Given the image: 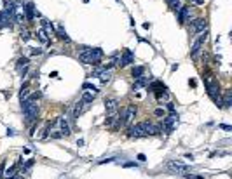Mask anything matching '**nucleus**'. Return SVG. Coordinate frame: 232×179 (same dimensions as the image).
<instances>
[{
  "label": "nucleus",
  "instance_id": "nucleus-33",
  "mask_svg": "<svg viewBox=\"0 0 232 179\" xmlns=\"http://www.w3.org/2000/svg\"><path fill=\"white\" fill-rule=\"evenodd\" d=\"M32 165H33V160H28V162H26V163H24V169H30V167H32Z\"/></svg>",
  "mask_w": 232,
  "mask_h": 179
},
{
  "label": "nucleus",
  "instance_id": "nucleus-20",
  "mask_svg": "<svg viewBox=\"0 0 232 179\" xmlns=\"http://www.w3.org/2000/svg\"><path fill=\"white\" fill-rule=\"evenodd\" d=\"M28 96H30V91H28V83H24V85L21 87V103L28 99Z\"/></svg>",
  "mask_w": 232,
  "mask_h": 179
},
{
  "label": "nucleus",
  "instance_id": "nucleus-1",
  "mask_svg": "<svg viewBox=\"0 0 232 179\" xmlns=\"http://www.w3.org/2000/svg\"><path fill=\"white\" fill-rule=\"evenodd\" d=\"M21 110H23V115H24V123H32L37 120V115H39V104L37 101L26 99L21 103Z\"/></svg>",
  "mask_w": 232,
  "mask_h": 179
},
{
  "label": "nucleus",
  "instance_id": "nucleus-16",
  "mask_svg": "<svg viewBox=\"0 0 232 179\" xmlns=\"http://www.w3.org/2000/svg\"><path fill=\"white\" fill-rule=\"evenodd\" d=\"M35 35H37V39H39L40 42H42V44H49V42H51V39L47 37V31H45L44 28L37 30V33H35Z\"/></svg>",
  "mask_w": 232,
  "mask_h": 179
},
{
  "label": "nucleus",
  "instance_id": "nucleus-39",
  "mask_svg": "<svg viewBox=\"0 0 232 179\" xmlns=\"http://www.w3.org/2000/svg\"><path fill=\"white\" fill-rule=\"evenodd\" d=\"M12 179H23V174H18L16 178H12Z\"/></svg>",
  "mask_w": 232,
  "mask_h": 179
},
{
  "label": "nucleus",
  "instance_id": "nucleus-25",
  "mask_svg": "<svg viewBox=\"0 0 232 179\" xmlns=\"http://www.w3.org/2000/svg\"><path fill=\"white\" fill-rule=\"evenodd\" d=\"M82 89H89V92H93V94H98V89L93 85V83H89V82H86L84 85H82Z\"/></svg>",
  "mask_w": 232,
  "mask_h": 179
},
{
  "label": "nucleus",
  "instance_id": "nucleus-35",
  "mask_svg": "<svg viewBox=\"0 0 232 179\" xmlns=\"http://www.w3.org/2000/svg\"><path fill=\"white\" fill-rule=\"evenodd\" d=\"M115 158H103V160H99V163H107V162H114Z\"/></svg>",
  "mask_w": 232,
  "mask_h": 179
},
{
  "label": "nucleus",
  "instance_id": "nucleus-27",
  "mask_svg": "<svg viewBox=\"0 0 232 179\" xmlns=\"http://www.w3.org/2000/svg\"><path fill=\"white\" fill-rule=\"evenodd\" d=\"M99 78H101V82H103V83H107V82L110 80V71H107V70H105V71H101Z\"/></svg>",
  "mask_w": 232,
  "mask_h": 179
},
{
  "label": "nucleus",
  "instance_id": "nucleus-6",
  "mask_svg": "<svg viewBox=\"0 0 232 179\" xmlns=\"http://www.w3.org/2000/svg\"><path fill=\"white\" fill-rule=\"evenodd\" d=\"M206 26H208L206 19H202V18H197V19H194L192 23H190L189 30H190L192 33H202V31H206Z\"/></svg>",
  "mask_w": 232,
  "mask_h": 179
},
{
  "label": "nucleus",
  "instance_id": "nucleus-24",
  "mask_svg": "<svg viewBox=\"0 0 232 179\" xmlns=\"http://www.w3.org/2000/svg\"><path fill=\"white\" fill-rule=\"evenodd\" d=\"M168 2V5L173 9V11H180V2L178 0H166Z\"/></svg>",
  "mask_w": 232,
  "mask_h": 179
},
{
  "label": "nucleus",
  "instance_id": "nucleus-29",
  "mask_svg": "<svg viewBox=\"0 0 232 179\" xmlns=\"http://www.w3.org/2000/svg\"><path fill=\"white\" fill-rule=\"evenodd\" d=\"M30 54H32V56H40V54H44V49H40V47H33V49L30 51Z\"/></svg>",
  "mask_w": 232,
  "mask_h": 179
},
{
  "label": "nucleus",
  "instance_id": "nucleus-4",
  "mask_svg": "<svg viewBox=\"0 0 232 179\" xmlns=\"http://www.w3.org/2000/svg\"><path fill=\"white\" fill-rule=\"evenodd\" d=\"M176 127H178V115H176V113L173 111L169 117H166V118L162 120V125H161V129H164V131L169 134V132H173Z\"/></svg>",
  "mask_w": 232,
  "mask_h": 179
},
{
  "label": "nucleus",
  "instance_id": "nucleus-32",
  "mask_svg": "<svg viewBox=\"0 0 232 179\" xmlns=\"http://www.w3.org/2000/svg\"><path fill=\"white\" fill-rule=\"evenodd\" d=\"M166 108H168V110H169L171 113L174 111V104H173V103H168V104H166Z\"/></svg>",
  "mask_w": 232,
  "mask_h": 179
},
{
  "label": "nucleus",
  "instance_id": "nucleus-7",
  "mask_svg": "<svg viewBox=\"0 0 232 179\" xmlns=\"http://www.w3.org/2000/svg\"><path fill=\"white\" fill-rule=\"evenodd\" d=\"M145 125H147V122H140V123L133 125V127L129 129V136H131V138H145V136H147Z\"/></svg>",
  "mask_w": 232,
  "mask_h": 179
},
{
  "label": "nucleus",
  "instance_id": "nucleus-3",
  "mask_svg": "<svg viewBox=\"0 0 232 179\" xmlns=\"http://www.w3.org/2000/svg\"><path fill=\"white\" fill-rule=\"evenodd\" d=\"M166 167H168V170L173 172V174H187V172L190 170V165H185V163H182V162H178V160H171Z\"/></svg>",
  "mask_w": 232,
  "mask_h": 179
},
{
  "label": "nucleus",
  "instance_id": "nucleus-13",
  "mask_svg": "<svg viewBox=\"0 0 232 179\" xmlns=\"http://www.w3.org/2000/svg\"><path fill=\"white\" fill-rule=\"evenodd\" d=\"M145 132H147V136H157V134L162 132V129H161V125H154V123L147 122V125H145Z\"/></svg>",
  "mask_w": 232,
  "mask_h": 179
},
{
  "label": "nucleus",
  "instance_id": "nucleus-23",
  "mask_svg": "<svg viewBox=\"0 0 232 179\" xmlns=\"http://www.w3.org/2000/svg\"><path fill=\"white\" fill-rule=\"evenodd\" d=\"M133 77H135V78L143 77V66H136V68H133Z\"/></svg>",
  "mask_w": 232,
  "mask_h": 179
},
{
  "label": "nucleus",
  "instance_id": "nucleus-19",
  "mask_svg": "<svg viewBox=\"0 0 232 179\" xmlns=\"http://www.w3.org/2000/svg\"><path fill=\"white\" fill-rule=\"evenodd\" d=\"M56 31H58V37L61 40H65V42H68V40H70V37L66 35V31L63 30V26H61V24H58V26H56Z\"/></svg>",
  "mask_w": 232,
  "mask_h": 179
},
{
  "label": "nucleus",
  "instance_id": "nucleus-34",
  "mask_svg": "<svg viewBox=\"0 0 232 179\" xmlns=\"http://www.w3.org/2000/svg\"><path fill=\"white\" fill-rule=\"evenodd\" d=\"M138 160H140V162H145V160H147V157H145L143 153H140V155H138Z\"/></svg>",
  "mask_w": 232,
  "mask_h": 179
},
{
  "label": "nucleus",
  "instance_id": "nucleus-30",
  "mask_svg": "<svg viewBox=\"0 0 232 179\" xmlns=\"http://www.w3.org/2000/svg\"><path fill=\"white\" fill-rule=\"evenodd\" d=\"M154 113H155V117H164V110L162 108H157Z\"/></svg>",
  "mask_w": 232,
  "mask_h": 179
},
{
  "label": "nucleus",
  "instance_id": "nucleus-36",
  "mask_svg": "<svg viewBox=\"0 0 232 179\" xmlns=\"http://www.w3.org/2000/svg\"><path fill=\"white\" fill-rule=\"evenodd\" d=\"M190 2H194L195 5H202L204 4V0H190Z\"/></svg>",
  "mask_w": 232,
  "mask_h": 179
},
{
  "label": "nucleus",
  "instance_id": "nucleus-14",
  "mask_svg": "<svg viewBox=\"0 0 232 179\" xmlns=\"http://www.w3.org/2000/svg\"><path fill=\"white\" fill-rule=\"evenodd\" d=\"M89 54H91V61H93V64H98L101 58H103V51L101 49H91L89 47Z\"/></svg>",
  "mask_w": 232,
  "mask_h": 179
},
{
  "label": "nucleus",
  "instance_id": "nucleus-5",
  "mask_svg": "<svg viewBox=\"0 0 232 179\" xmlns=\"http://www.w3.org/2000/svg\"><path fill=\"white\" fill-rule=\"evenodd\" d=\"M206 39H208V33L202 31V33L199 35V39L194 40L192 47H190V56H192V58H195V56L199 54V51H201V47H202V44H204V40H206Z\"/></svg>",
  "mask_w": 232,
  "mask_h": 179
},
{
  "label": "nucleus",
  "instance_id": "nucleus-17",
  "mask_svg": "<svg viewBox=\"0 0 232 179\" xmlns=\"http://www.w3.org/2000/svg\"><path fill=\"white\" fill-rule=\"evenodd\" d=\"M222 103H223V106H225V108H229V106L232 104V91H231V89H227V91L223 92Z\"/></svg>",
  "mask_w": 232,
  "mask_h": 179
},
{
  "label": "nucleus",
  "instance_id": "nucleus-31",
  "mask_svg": "<svg viewBox=\"0 0 232 179\" xmlns=\"http://www.w3.org/2000/svg\"><path fill=\"white\" fill-rule=\"evenodd\" d=\"M30 99H32V101H37V99H40V92H33V94L30 96Z\"/></svg>",
  "mask_w": 232,
  "mask_h": 179
},
{
  "label": "nucleus",
  "instance_id": "nucleus-18",
  "mask_svg": "<svg viewBox=\"0 0 232 179\" xmlns=\"http://www.w3.org/2000/svg\"><path fill=\"white\" fill-rule=\"evenodd\" d=\"M18 176V165H12L11 169H7L5 170V179H12Z\"/></svg>",
  "mask_w": 232,
  "mask_h": 179
},
{
  "label": "nucleus",
  "instance_id": "nucleus-26",
  "mask_svg": "<svg viewBox=\"0 0 232 179\" xmlns=\"http://www.w3.org/2000/svg\"><path fill=\"white\" fill-rule=\"evenodd\" d=\"M28 58H19L18 59V70H21V68H24V66H28Z\"/></svg>",
  "mask_w": 232,
  "mask_h": 179
},
{
  "label": "nucleus",
  "instance_id": "nucleus-38",
  "mask_svg": "<svg viewBox=\"0 0 232 179\" xmlns=\"http://www.w3.org/2000/svg\"><path fill=\"white\" fill-rule=\"evenodd\" d=\"M124 167H136L135 162H128V163H124Z\"/></svg>",
  "mask_w": 232,
  "mask_h": 179
},
{
  "label": "nucleus",
  "instance_id": "nucleus-22",
  "mask_svg": "<svg viewBox=\"0 0 232 179\" xmlns=\"http://www.w3.org/2000/svg\"><path fill=\"white\" fill-rule=\"evenodd\" d=\"M94 96H96V94H93V92H86V94L82 96V99H80V101H84V103L91 104V103H93V99H94Z\"/></svg>",
  "mask_w": 232,
  "mask_h": 179
},
{
  "label": "nucleus",
  "instance_id": "nucleus-8",
  "mask_svg": "<svg viewBox=\"0 0 232 179\" xmlns=\"http://www.w3.org/2000/svg\"><path fill=\"white\" fill-rule=\"evenodd\" d=\"M89 108H91V104H87V103H84V101H79V103H75V106H73V110H72L73 118H79V117H80L82 113H86Z\"/></svg>",
  "mask_w": 232,
  "mask_h": 179
},
{
  "label": "nucleus",
  "instance_id": "nucleus-37",
  "mask_svg": "<svg viewBox=\"0 0 232 179\" xmlns=\"http://www.w3.org/2000/svg\"><path fill=\"white\" fill-rule=\"evenodd\" d=\"M220 127H222L223 131H232V127H231V125H225V123H223V125H220Z\"/></svg>",
  "mask_w": 232,
  "mask_h": 179
},
{
  "label": "nucleus",
  "instance_id": "nucleus-15",
  "mask_svg": "<svg viewBox=\"0 0 232 179\" xmlns=\"http://www.w3.org/2000/svg\"><path fill=\"white\" fill-rule=\"evenodd\" d=\"M189 16H190V7H180V14H178V21L183 24L185 21L189 19Z\"/></svg>",
  "mask_w": 232,
  "mask_h": 179
},
{
  "label": "nucleus",
  "instance_id": "nucleus-10",
  "mask_svg": "<svg viewBox=\"0 0 232 179\" xmlns=\"http://www.w3.org/2000/svg\"><path fill=\"white\" fill-rule=\"evenodd\" d=\"M133 61H135L133 52H131L129 49H126V51L122 52V56H119V66H128V64H131Z\"/></svg>",
  "mask_w": 232,
  "mask_h": 179
},
{
  "label": "nucleus",
  "instance_id": "nucleus-21",
  "mask_svg": "<svg viewBox=\"0 0 232 179\" xmlns=\"http://www.w3.org/2000/svg\"><path fill=\"white\" fill-rule=\"evenodd\" d=\"M40 24H42V26H44V30H45V31H49V33H51V31L54 30L49 19H44V18H42V19H40Z\"/></svg>",
  "mask_w": 232,
  "mask_h": 179
},
{
  "label": "nucleus",
  "instance_id": "nucleus-11",
  "mask_svg": "<svg viewBox=\"0 0 232 179\" xmlns=\"http://www.w3.org/2000/svg\"><path fill=\"white\" fill-rule=\"evenodd\" d=\"M117 99H107L105 101V108H107V113H108V117H119V113H117Z\"/></svg>",
  "mask_w": 232,
  "mask_h": 179
},
{
  "label": "nucleus",
  "instance_id": "nucleus-12",
  "mask_svg": "<svg viewBox=\"0 0 232 179\" xmlns=\"http://www.w3.org/2000/svg\"><path fill=\"white\" fill-rule=\"evenodd\" d=\"M24 16H26V19L32 21L35 16H39V12L35 11V5L32 4V2H28L26 5H24Z\"/></svg>",
  "mask_w": 232,
  "mask_h": 179
},
{
  "label": "nucleus",
  "instance_id": "nucleus-9",
  "mask_svg": "<svg viewBox=\"0 0 232 179\" xmlns=\"http://www.w3.org/2000/svg\"><path fill=\"white\" fill-rule=\"evenodd\" d=\"M56 123H58V127H59V132L63 134V138L66 136H70L72 134V129H70V123H68V120L66 118H63V117H59V118H56Z\"/></svg>",
  "mask_w": 232,
  "mask_h": 179
},
{
  "label": "nucleus",
  "instance_id": "nucleus-2",
  "mask_svg": "<svg viewBox=\"0 0 232 179\" xmlns=\"http://www.w3.org/2000/svg\"><path fill=\"white\" fill-rule=\"evenodd\" d=\"M136 115V106L135 104H129V106H126L122 111H120V115H119V120H120V125H129L133 118H135Z\"/></svg>",
  "mask_w": 232,
  "mask_h": 179
},
{
  "label": "nucleus",
  "instance_id": "nucleus-28",
  "mask_svg": "<svg viewBox=\"0 0 232 179\" xmlns=\"http://www.w3.org/2000/svg\"><path fill=\"white\" fill-rule=\"evenodd\" d=\"M30 39H32V35H30V31H26V30H23V31H21V40H23V42H28Z\"/></svg>",
  "mask_w": 232,
  "mask_h": 179
}]
</instances>
